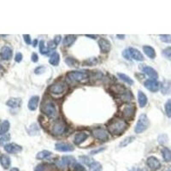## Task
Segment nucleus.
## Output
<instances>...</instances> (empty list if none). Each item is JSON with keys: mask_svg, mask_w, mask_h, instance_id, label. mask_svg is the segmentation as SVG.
<instances>
[{"mask_svg": "<svg viewBox=\"0 0 171 171\" xmlns=\"http://www.w3.org/2000/svg\"><path fill=\"white\" fill-rule=\"evenodd\" d=\"M59 61H60V56L56 51L51 54L50 58H49V63L51 64L52 66H58L59 64Z\"/></svg>", "mask_w": 171, "mask_h": 171, "instance_id": "obj_26", "label": "nucleus"}, {"mask_svg": "<svg viewBox=\"0 0 171 171\" xmlns=\"http://www.w3.org/2000/svg\"><path fill=\"white\" fill-rule=\"evenodd\" d=\"M143 51L144 53L151 59H154L156 58V51L153 47L150 45H144L143 46Z\"/></svg>", "mask_w": 171, "mask_h": 171, "instance_id": "obj_22", "label": "nucleus"}, {"mask_svg": "<svg viewBox=\"0 0 171 171\" xmlns=\"http://www.w3.org/2000/svg\"><path fill=\"white\" fill-rule=\"evenodd\" d=\"M163 56L166 58L167 59H169L171 60V47L170 46H168L166 47L163 51Z\"/></svg>", "mask_w": 171, "mask_h": 171, "instance_id": "obj_38", "label": "nucleus"}, {"mask_svg": "<svg viewBox=\"0 0 171 171\" xmlns=\"http://www.w3.org/2000/svg\"><path fill=\"white\" fill-rule=\"evenodd\" d=\"M11 139V135L8 134H5V135H4V136H2L1 138H0V145H5V143H7L9 140Z\"/></svg>", "mask_w": 171, "mask_h": 171, "instance_id": "obj_41", "label": "nucleus"}, {"mask_svg": "<svg viewBox=\"0 0 171 171\" xmlns=\"http://www.w3.org/2000/svg\"><path fill=\"white\" fill-rule=\"evenodd\" d=\"M167 141H168V136L166 134H162L158 137V142L160 144H165Z\"/></svg>", "mask_w": 171, "mask_h": 171, "instance_id": "obj_43", "label": "nucleus"}, {"mask_svg": "<svg viewBox=\"0 0 171 171\" xmlns=\"http://www.w3.org/2000/svg\"><path fill=\"white\" fill-rule=\"evenodd\" d=\"M142 71L144 72L145 74L146 75H148L151 79H153V80H157L158 75H157V72L153 68L149 67V66H145L144 68L142 69Z\"/></svg>", "mask_w": 171, "mask_h": 171, "instance_id": "obj_18", "label": "nucleus"}, {"mask_svg": "<svg viewBox=\"0 0 171 171\" xmlns=\"http://www.w3.org/2000/svg\"><path fill=\"white\" fill-rule=\"evenodd\" d=\"M75 158L70 156H64L60 160L56 163V165L58 167L59 169H64L65 168L72 166V164H75Z\"/></svg>", "mask_w": 171, "mask_h": 171, "instance_id": "obj_9", "label": "nucleus"}, {"mask_svg": "<svg viewBox=\"0 0 171 171\" xmlns=\"http://www.w3.org/2000/svg\"><path fill=\"white\" fill-rule=\"evenodd\" d=\"M90 168V171H102V166L99 163L95 162L93 164L89 167Z\"/></svg>", "mask_w": 171, "mask_h": 171, "instance_id": "obj_39", "label": "nucleus"}, {"mask_svg": "<svg viewBox=\"0 0 171 171\" xmlns=\"http://www.w3.org/2000/svg\"><path fill=\"white\" fill-rule=\"evenodd\" d=\"M160 39L164 43H170L171 42V35L170 34H161L159 35Z\"/></svg>", "mask_w": 171, "mask_h": 171, "instance_id": "obj_40", "label": "nucleus"}, {"mask_svg": "<svg viewBox=\"0 0 171 171\" xmlns=\"http://www.w3.org/2000/svg\"><path fill=\"white\" fill-rule=\"evenodd\" d=\"M137 171H144V170H142V169H138Z\"/></svg>", "mask_w": 171, "mask_h": 171, "instance_id": "obj_55", "label": "nucleus"}, {"mask_svg": "<svg viewBox=\"0 0 171 171\" xmlns=\"http://www.w3.org/2000/svg\"><path fill=\"white\" fill-rule=\"evenodd\" d=\"M10 171H19V169H17V168H12Z\"/></svg>", "mask_w": 171, "mask_h": 171, "instance_id": "obj_53", "label": "nucleus"}, {"mask_svg": "<svg viewBox=\"0 0 171 171\" xmlns=\"http://www.w3.org/2000/svg\"><path fill=\"white\" fill-rule=\"evenodd\" d=\"M108 130L114 136H120L127 130L128 124L121 118H115L108 124Z\"/></svg>", "mask_w": 171, "mask_h": 171, "instance_id": "obj_1", "label": "nucleus"}, {"mask_svg": "<svg viewBox=\"0 0 171 171\" xmlns=\"http://www.w3.org/2000/svg\"><path fill=\"white\" fill-rule=\"evenodd\" d=\"M162 155L163 158L165 162H170L171 161V151L167 147H163L162 149Z\"/></svg>", "mask_w": 171, "mask_h": 171, "instance_id": "obj_27", "label": "nucleus"}, {"mask_svg": "<svg viewBox=\"0 0 171 171\" xmlns=\"http://www.w3.org/2000/svg\"><path fill=\"white\" fill-rule=\"evenodd\" d=\"M57 45L54 43L53 40H51V41H49L48 42V49L51 51V50H54V49L57 48Z\"/></svg>", "mask_w": 171, "mask_h": 171, "instance_id": "obj_46", "label": "nucleus"}, {"mask_svg": "<svg viewBox=\"0 0 171 171\" xmlns=\"http://www.w3.org/2000/svg\"><path fill=\"white\" fill-rule=\"evenodd\" d=\"M37 44H38V40L37 39H34V40H33V47H36Z\"/></svg>", "mask_w": 171, "mask_h": 171, "instance_id": "obj_51", "label": "nucleus"}, {"mask_svg": "<svg viewBox=\"0 0 171 171\" xmlns=\"http://www.w3.org/2000/svg\"><path fill=\"white\" fill-rule=\"evenodd\" d=\"M89 134L86 132H79L75 135V138H74V140H75V144L77 145H80L81 143H83L85 141L86 139L88 138Z\"/></svg>", "mask_w": 171, "mask_h": 171, "instance_id": "obj_17", "label": "nucleus"}, {"mask_svg": "<svg viewBox=\"0 0 171 171\" xmlns=\"http://www.w3.org/2000/svg\"><path fill=\"white\" fill-rule=\"evenodd\" d=\"M45 71V67H44V66H39V67H37V68L35 69L34 73H35L36 75H41Z\"/></svg>", "mask_w": 171, "mask_h": 171, "instance_id": "obj_42", "label": "nucleus"}, {"mask_svg": "<svg viewBox=\"0 0 171 171\" xmlns=\"http://www.w3.org/2000/svg\"><path fill=\"white\" fill-rule=\"evenodd\" d=\"M65 63L70 67H77L78 66V61L73 58H67L65 59Z\"/></svg>", "mask_w": 171, "mask_h": 171, "instance_id": "obj_35", "label": "nucleus"}, {"mask_svg": "<svg viewBox=\"0 0 171 171\" xmlns=\"http://www.w3.org/2000/svg\"><path fill=\"white\" fill-rule=\"evenodd\" d=\"M104 149H105L104 147H99V148H98V149L93 150V151H92L91 152H90V155H95V154H98L99 152L103 151Z\"/></svg>", "mask_w": 171, "mask_h": 171, "instance_id": "obj_44", "label": "nucleus"}, {"mask_svg": "<svg viewBox=\"0 0 171 171\" xmlns=\"http://www.w3.org/2000/svg\"><path fill=\"white\" fill-rule=\"evenodd\" d=\"M76 39H77V37L75 35H66L65 38L64 39L63 44H64V46L70 47V46H71L75 42Z\"/></svg>", "mask_w": 171, "mask_h": 171, "instance_id": "obj_24", "label": "nucleus"}, {"mask_svg": "<svg viewBox=\"0 0 171 171\" xmlns=\"http://www.w3.org/2000/svg\"><path fill=\"white\" fill-rule=\"evenodd\" d=\"M98 59L96 58H87L85 61H83V65L85 66H94L98 64Z\"/></svg>", "mask_w": 171, "mask_h": 171, "instance_id": "obj_34", "label": "nucleus"}, {"mask_svg": "<svg viewBox=\"0 0 171 171\" xmlns=\"http://www.w3.org/2000/svg\"><path fill=\"white\" fill-rule=\"evenodd\" d=\"M123 58L127 59V60H131V58H130V55H129V52H128V50H124L123 52Z\"/></svg>", "mask_w": 171, "mask_h": 171, "instance_id": "obj_48", "label": "nucleus"}, {"mask_svg": "<svg viewBox=\"0 0 171 171\" xmlns=\"http://www.w3.org/2000/svg\"><path fill=\"white\" fill-rule=\"evenodd\" d=\"M51 151H39V153H38L37 155H36V158L39 159V160H44V159H46V158H48L49 157H51Z\"/></svg>", "mask_w": 171, "mask_h": 171, "instance_id": "obj_28", "label": "nucleus"}, {"mask_svg": "<svg viewBox=\"0 0 171 171\" xmlns=\"http://www.w3.org/2000/svg\"><path fill=\"white\" fill-rule=\"evenodd\" d=\"M39 51H40V53L42 54V55L47 54L49 52V51H50L48 48L45 47V41H44V40H40V41H39Z\"/></svg>", "mask_w": 171, "mask_h": 171, "instance_id": "obj_36", "label": "nucleus"}, {"mask_svg": "<svg viewBox=\"0 0 171 171\" xmlns=\"http://www.w3.org/2000/svg\"><path fill=\"white\" fill-rule=\"evenodd\" d=\"M10 129V123L8 121H4L0 125V135L6 134Z\"/></svg>", "mask_w": 171, "mask_h": 171, "instance_id": "obj_31", "label": "nucleus"}, {"mask_svg": "<svg viewBox=\"0 0 171 171\" xmlns=\"http://www.w3.org/2000/svg\"><path fill=\"white\" fill-rule=\"evenodd\" d=\"M55 150L58 151H62V152H70L75 150V147L73 145L70 143H57L55 145Z\"/></svg>", "mask_w": 171, "mask_h": 171, "instance_id": "obj_11", "label": "nucleus"}, {"mask_svg": "<svg viewBox=\"0 0 171 171\" xmlns=\"http://www.w3.org/2000/svg\"><path fill=\"white\" fill-rule=\"evenodd\" d=\"M134 139H135L134 136H128L127 138H125L123 140H122V142L119 144V147H126L130 143H132Z\"/></svg>", "mask_w": 171, "mask_h": 171, "instance_id": "obj_33", "label": "nucleus"}, {"mask_svg": "<svg viewBox=\"0 0 171 171\" xmlns=\"http://www.w3.org/2000/svg\"><path fill=\"white\" fill-rule=\"evenodd\" d=\"M98 46H99L101 52H103V53H108L111 50V44H110V42L108 39H104V38L99 39Z\"/></svg>", "mask_w": 171, "mask_h": 171, "instance_id": "obj_12", "label": "nucleus"}, {"mask_svg": "<svg viewBox=\"0 0 171 171\" xmlns=\"http://www.w3.org/2000/svg\"><path fill=\"white\" fill-rule=\"evenodd\" d=\"M28 133L30 135H36L39 134V128L36 123H33L28 128Z\"/></svg>", "mask_w": 171, "mask_h": 171, "instance_id": "obj_32", "label": "nucleus"}, {"mask_svg": "<svg viewBox=\"0 0 171 171\" xmlns=\"http://www.w3.org/2000/svg\"><path fill=\"white\" fill-rule=\"evenodd\" d=\"M21 60H22V54L18 52L16 54V57H15V61L16 63H20Z\"/></svg>", "mask_w": 171, "mask_h": 171, "instance_id": "obj_47", "label": "nucleus"}, {"mask_svg": "<svg viewBox=\"0 0 171 171\" xmlns=\"http://www.w3.org/2000/svg\"><path fill=\"white\" fill-rule=\"evenodd\" d=\"M11 158L8 155H5V154H2L0 155V163L2 167L4 169H9V167L11 166Z\"/></svg>", "mask_w": 171, "mask_h": 171, "instance_id": "obj_21", "label": "nucleus"}, {"mask_svg": "<svg viewBox=\"0 0 171 171\" xmlns=\"http://www.w3.org/2000/svg\"><path fill=\"white\" fill-rule=\"evenodd\" d=\"M128 52H129V55H130V58H132L134 60L136 61H144V56L142 55V53L139 51L138 49L134 48V47H130L128 48Z\"/></svg>", "mask_w": 171, "mask_h": 171, "instance_id": "obj_15", "label": "nucleus"}, {"mask_svg": "<svg viewBox=\"0 0 171 171\" xmlns=\"http://www.w3.org/2000/svg\"><path fill=\"white\" fill-rule=\"evenodd\" d=\"M117 75L118 77L123 80V81H124L125 83H127L128 85H134V81L132 80L128 75H125V74H123V73H118Z\"/></svg>", "mask_w": 171, "mask_h": 171, "instance_id": "obj_29", "label": "nucleus"}, {"mask_svg": "<svg viewBox=\"0 0 171 171\" xmlns=\"http://www.w3.org/2000/svg\"><path fill=\"white\" fill-rule=\"evenodd\" d=\"M23 39H24V41L25 43L27 44V45H31V37H30V35L29 34H24L23 35Z\"/></svg>", "mask_w": 171, "mask_h": 171, "instance_id": "obj_45", "label": "nucleus"}, {"mask_svg": "<svg viewBox=\"0 0 171 171\" xmlns=\"http://www.w3.org/2000/svg\"><path fill=\"white\" fill-rule=\"evenodd\" d=\"M124 37H125V35H117V38L119 39H123Z\"/></svg>", "mask_w": 171, "mask_h": 171, "instance_id": "obj_54", "label": "nucleus"}, {"mask_svg": "<svg viewBox=\"0 0 171 171\" xmlns=\"http://www.w3.org/2000/svg\"><path fill=\"white\" fill-rule=\"evenodd\" d=\"M92 135L96 139L100 140V141H103V142L108 141L109 138H110V135H109V133L107 132V130L103 128H93L92 129Z\"/></svg>", "mask_w": 171, "mask_h": 171, "instance_id": "obj_8", "label": "nucleus"}, {"mask_svg": "<svg viewBox=\"0 0 171 171\" xmlns=\"http://www.w3.org/2000/svg\"><path fill=\"white\" fill-rule=\"evenodd\" d=\"M67 124L63 119L56 121L51 127V134L54 135H62L67 131Z\"/></svg>", "mask_w": 171, "mask_h": 171, "instance_id": "obj_5", "label": "nucleus"}, {"mask_svg": "<svg viewBox=\"0 0 171 171\" xmlns=\"http://www.w3.org/2000/svg\"><path fill=\"white\" fill-rule=\"evenodd\" d=\"M13 55V51L10 46H4L1 49V52H0V57L3 60H10L12 58Z\"/></svg>", "mask_w": 171, "mask_h": 171, "instance_id": "obj_16", "label": "nucleus"}, {"mask_svg": "<svg viewBox=\"0 0 171 171\" xmlns=\"http://www.w3.org/2000/svg\"><path fill=\"white\" fill-rule=\"evenodd\" d=\"M138 102L140 108H144L147 104V97L142 91L138 92Z\"/></svg>", "mask_w": 171, "mask_h": 171, "instance_id": "obj_23", "label": "nucleus"}, {"mask_svg": "<svg viewBox=\"0 0 171 171\" xmlns=\"http://www.w3.org/2000/svg\"><path fill=\"white\" fill-rule=\"evenodd\" d=\"M146 163H147V165L150 169H152V170H157L158 169H160L161 167V163L159 162V160L153 156L149 157L147 158Z\"/></svg>", "mask_w": 171, "mask_h": 171, "instance_id": "obj_13", "label": "nucleus"}, {"mask_svg": "<svg viewBox=\"0 0 171 171\" xmlns=\"http://www.w3.org/2000/svg\"><path fill=\"white\" fill-rule=\"evenodd\" d=\"M39 96H33L31 97V98L29 99L28 101V104H27V107L30 110H35L37 109L38 104H39Z\"/></svg>", "mask_w": 171, "mask_h": 171, "instance_id": "obj_20", "label": "nucleus"}, {"mask_svg": "<svg viewBox=\"0 0 171 171\" xmlns=\"http://www.w3.org/2000/svg\"><path fill=\"white\" fill-rule=\"evenodd\" d=\"M164 109H165V113L167 117H171V99H169L168 101L166 102Z\"/></svg>", "mask_w": 171, "mask_h": 171, "instance_id": "obj_37", "label": "nucleus"}, {"mask_svg": "<svg viewBox=\"0 0 171 171\" xmlns=\"http://www.w3.org/2000/svg\"><path fill=\"white\" fill-rule=\"evenodd\" d=\"M31 58H32V61L33 63H37L39 61V57H38V55L36 53H33Z\"/></svg>", "mask_w": 171, "mask_h": 171, "instance_id": "obj_50", "label": "nucleus"}, {"mask_svg": "<svg viewBox=\"0 0 171 171\" xmlns=\"http://www.w3.org/2000/svg\"><path fill=\"white\" fill-rule=\"evenodd\" d=\"M66 90H67V84H66V82H64V80H58V81L55 82L49 88L50 92L52 93V94H55V95L62 94Z\"/></svg>", "mask_w": 171, "mask_h": 171, "instance_id": "obj_6", "label": "nucleus"}, {"mask_svg": "<svg viewBox=\"0 0 171 171\" xmlns=\"http://www.w3.org/2000/svg\"><path fill=\"white\" fill-rule=\"evenodd\" d=\"M41 110L45 116H47L49 118H51V119L56 117L58 115V110H57L56 104H54V102L50 99L43 102Z\"/></svg>", "mask_w": 171, "mask_h": 171, "instance_id": "obj_3", "label": "nucleus"}, {"mask_svg": "<svg viewBox=\"0 0 171 171\" xmlns=\"http://www.w3.org/2000/svg\"><path fill=\"white\" fill-rule=\"evenodd\" d=\"M21 103L22 100L20 98H11L6 102V104L11 108H19L21 105Z\"/></svg>", "mask_w": 171, "mask_h": 171, "instance_id": "obj_19", "label": "nucleus"}, {"mask_svg": "<svg viewBox=\"0 0 171 171\" xmlns=\"http://www.w3.org/2000/svg\"><path fill=\"white\" fill-rule=\"evenodd\" d=\"M149 126L150 121L147 117V116L145 115V114H142V115L139 116V120L137 121L136 126L134 128V132L136 134H141L149 128Z\"/></svg>", "mask_w": 171, "mask_h": 171, "instance_id": "obj_4", "label": "nucleus"}, {"mask_svg": "<svg viewBox=\"0 0 171 171\" xmlns=\"http://www.w3.org/2000/svg\"><path fill=\"white\" fill-rule=\"evenodd\" d=\"M5 150L10 154H16V153L21 152L22 151V147L16 143H11V144H7L5 145Z\"/></svg>", "mask_w": 171, "mask_h": 171, "instance_id": "obj_14", "label": "nucleus"}, {"mask_svg": "<svg viewBox=\"0 0 171 171\" xmlns=\"http://www.w3.org/2000/svg\"><path fill=\"white\" fill-rule=\"evenodd\" d=\"M161 91L163 94H168L171 92V80H165L162 83Z\"/></svg>", "mask_w": 171, "mask_h": 171, "instance_id": "obj_25", "label": "nucleus"}, {"mask_svg": "<svg viewBox=\"0 0 171 171\" xmlns=\"http://www.w3.org/2000/svg\"><path fill=\"white\" fill-rule=\"evenodd\" d=\"M61 39H62L61 35H57V36H55V38H54L53 41H54V43L58 45L59 43H60V41H61Z\"/></svg>", "mask_w": 171, "mask_h": 171, "instance_id": "obj_49", "label": "nucleus"}, {"mask_svg": "<svg viewBox=\"0 0 171 171\" xmlns=\"http://www.w3.org/2000/svg\"><path fill=\"white\" fill-rule=\"evenodd\" d=\"M145 86L151 92H157L160 88V84L157 80L148 79L145 81Z\"/></svg>", "mask_w": 171, "mask_h": 171, "instance_id": "obj_10", "label": "nucleus"}, {"mask_svg": "<svg viewBox=\"0 0 171 171\" xmlns=\"http://www.w3.org/2000/svg\"><path fill=\"white\" fill-rule=\"evenodd\" d=\"M135 111H136V108L134 106V104H128L124 105L121 110L122 116L123 118L127 120H132L134 117Z\"/></svg>", "mask_w": 171, "mask_h": 171, "instance_id": "obj_7", "label": "nucleus"}, {"mask_svg": "<svg viewBox=\"0 0 171 171\" xmlns=\"http://www.w3.org/2000/svg\"><path fill=\"white\" fill-rule=\"evenodd\" d=\"M80 160L84 164L89 166V167L92 165V164L95 163L94 160H93L92 158H91L90 157H88V156H80Z\"/></svg>", "mask_w": 171, "mask_h": 171, "instance_id": "obj_30", "label": "nucleus"}, {"mask_svg": "<svg viewBox=\"0 0 171 171\" xmlns=\"http://www.w3.org/2000/svg\"><path fill=\"white\" fill-rule=\"evenodd\" d=\"M67 80H70V82L74 83H79L83 82L89 78L88 71L85 70H78V71H70L66 75Z\"/></svg>", "mask_w": 171, "mask_h": 171, "instance_id": "obj_2", "label": "nucleus"}, {"mask_svg": "<svg viewBox=\"0 0 171 171\" xmlns=\"http://www.w3.org/2000/svg\"><path fill=\"white\" fill-rule=\"evenodd\" d=\"M86 37L92 38V39H96V38H97L96 35H88V34H86Z\"/></svg>", "mask_w": 171, "mask_h": 171, "instance_id": "obj_52", "label": "nucleus"}]
</instances>
